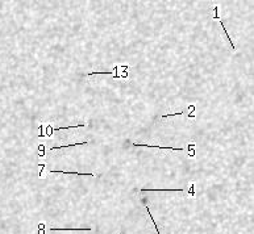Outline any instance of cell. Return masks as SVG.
Wrapping results in <instances>:
<instances>
[{
    "label": "cell",
    "instance_id": "6da1fadb",
    "mask_svg": "<svg viewBox=\"0 0 254 234\" xmlns=\"http://www.w3.org/2000/svg\"><path fill=\"white\" fill-rule=\"evenodd\" d=\"M141 192H184L183 188H141Z\"/></svg>",
    "mask_w": 254,
    "mask_h": 234
},
{
    "label": "cell",
    "instance_id": "7a4b0ae2",
    "mask_svg": "<svg viewBox=\"0 0 254 234\" xmlns=\"http://www.w3.org/2000/svg\"><path fill=\"white\" fill-rule=\"evenodd\" d=\"M133 146H136V147H150V149H161V150H175V151H182V147H165V146H153V145H140V143H132Z\"/></svg>",
    "mask_w": 254,
    "mask_h": 234
},
{
    "label": "cell",
    "instance_id": "3957f363",
    "mask_svg": "<svg viewBox=\"0 0 254 234\" xmlns=\"http://www.w3.org/2000/svg\"><path fill=\"white\" fill-rule=\"evenodd\" d=\"M50 174H74V175H86V176H95L92 172H76V171H49Z\"/></svg>",
    "mask_w": 254,
    "mask_h": 234
},
{
    "label": "cell",
    "instance_id": "277c9868",
    "mask_svg": "<svg viewBox=\"0 0 254 234\" xmlns=\"http://www.w3.org/2000/svg\"><path fill=\"white\" fill-rule=\"evenodd\" d=\"M88 142L84 141V142H78V143H72V145H66V146H54L50 150H61V149H67V147H74V146H82V145H87Z\"/></svg>",
    "mask_w": 254,
    "mask_h": 234
},
{
    "label": "cell",
    "instance_id": "5b68a950",
    "mask_svg": "<svg viewBox=\"0 0 254 234\" xmlns=\"http://www.w3.org/2000/svg\"><path fill=\"white\" fill-rule=\"evenodd\" d=\"M45 229H46V224L40 222L37 225V234H45Z\"/></svg>",
    "mask_w": 254,
    "mask_h": 234
},
{
    "label": "cell",
    "instance_id": "8992f818",
    "mask_svg": "<svg viewBox=\"0 0 254 234\" xmlns=\"http://www.w3.org/2000/svg\"><path fill=\"white\" fill-rule=\"evenodd\" d=\"M83 126H86V124H79V125H75V126H66V128H58V129H53V130H66V129H78V128H83Z\"/></svg>",
    "mask_w": 254,
    "mask_h": 234
},
{
    "label": "cell",
    "instance_id": "52a82bcc",
    "mask_svg": "<svg viewBox=\"0 0 254 234\" xmlns=\"http://www.w3.org/2000/svg\"><path fill=\"white\" fill-rule=\"evenodd\" d=\"M188 108H190L188 119H192V120H195V119H196V116H195V109H196V108H195V105H194V104H191V105L188 107Z\"/></svg>",
    "mask_w": 254,
    "mask_h": 234
},
{
    "label": "cell",
    "instance_id": "ba28073f",
    "mask_svg": "<svg viewBox=\"0 0 254 234\" xmlns=\"http://www.w3.org/2000/svg\"><path fill=\"white\" fill-rule=\"evenodd\" d=\"M187 195H188L190 197H195V183H191V186H190V189H188Z\"/></svg>",
    "mask_w": 254,
    "mask_h": 234
},
{
    "label": "cell",
    "instance_id": "9c48e42d",
    "mask_svg": "<svg viewBox=\"0 0 254 234\" xmlns=\"http://www.w3.org/2000/svg\"><path fill=\"white\" fill-rule=\"evenodd\" d=\"M195 143H191V145H188V150H190V154H188V157H191V158H194L195 157Z\"/></svg>",
    "mask_w": 254,
    "mask_h": 234
},
{
    "label": "cell",
    "instance_id": "30bf717a",
    "mask_svg": "<svg viewBox=\"0 0 254 234\" xmlns=\"http://www.w3.org/2000/svg\"><path fill=\"white\" fill-rule=\"evenodd\" d=\"M38 155L40 157H43L45 155V145H38Z\"/></svg>",
    "mask_w": 254,
    "mask_h": 234
},
{
    "label": "cell",
    "instance_id": "8fae6325",
    "mask_svg": "<svg viewBox=\"0 0 254 234\" xmlns=\"http://www.w3.org/2000/svg\"><path fill=\"white\" fill-rule=\"evenodd\" d=\"M38 168H40V178L45 179V175H43V170H45V163H40V164H38Z\"/></svg>",
    "mask_w": 254,
    "mask_h": 234
},
{
    "label": "cell",
    "instance_id": "7c38bea8",
    "mask_svg": "<svg viewBox=\"0 0 254 234\" xmlns=\"http://www.w3.org/2000/svg\"><path fill=\"white\" fill-rule=\"evenodd\" d=\"M184 112L183 111H180V112H178V113H171V115H163L162 116V119H167V117H175V116H180V115H183Z\"/></svg>",
    "mask_w": 254,
    "mask_h": 234
},
{
    "label": "cell",
    "instance_id": "4fadbf2b",
    "mask_svg": "<svg viewBox=\"0 0 254 234\" xmlns=\"http://www.w3.org/2000/svg\"><path fill=\"white\" fill-rule=\"evenodd\" d=\"M53 128H51V125H47V129H46V134H45V137H51V134H53Z\"/></svg>",
    "mask_w": 254,
    "mask_h": 234
},
{
    "label": "cell",
    "instance_id": "5bb4252c",
    "mask_svg": "<svg viewBox=\"0 0 254 234\" xmlns=\"http://www.w3.org/2000/svg\"><path fill=\"white\" fill-rule=\"evenodd\" d=\"M42 130H43V125L41 124L40 126H38V137H40V138H43V137H45V134L42 133Z\"/></svg>",
    "mask_w": 254,
    "mask_h": 234
}]
</instances>
